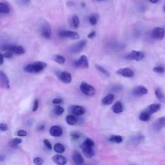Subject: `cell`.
<instances>
[{
	"mask_svg": "<svg viewBox=\"0 0 165 165\" xmlns=\"http://www.w3.org/2000/svg\"><path fill=\"white\" fill-rule=\"evenodd\" d=\"M47 67V64L43 61H36L29 64L24 67V70L29 73H38L42 71Z\"/></svg>",
	"mask_w": 165,
	"mask_h": 165,
	"instance_id": "cell-1",
	"label": "cell"
},
{
	"mask_svg": "<svg viewBox=\"0 0 165 165\" xmlns=\"http://www.w3.org/2000/svg\"><path fill=\"white\" fill-rule=\"evenodd\" d=\"M2 50L3 51H8L11 50L14 54L21 56L25 53V48L19 45H5L2 47Z\"/></svg>",
	"mask_w": 165,
	"mask_h": 165,
	"instance_id": "cell-2",
	"label": "cell"
},
{
	"mask_svg": "<svg viewBox=\"0 0 165 165\" xmlns=\"http://www.w3.org/2000/svg\"><path fill=\"white\" fill-rule=\"evenodd\" d=\"M80 90L82 94L88 96H92L95 93V90L92 86L86 82H82L80 85Z\"/></svg>",
	"mask_w": 165,
	"mask_h": 165,
	"instance_id": "cell-3",
	"label": "cell"
},
{
	"mask_svg": "<svg viewBox=\"0 0 165 165\" xmlns=\"http://www.w3.org/2000/svg\"><path fill=\"white\" fill-rule=\"evenodd\" d=\"M59 36L63 38H70L72 39H78L79 38L78 33L70 30H61L59 33Z\"/></svg>",
	"mask_w": 165,
	"mask_h": 165,
	"instance_id": "cell-4",
	"label": "cell"
},
{
	"mask_svg": "<svg viewBox=\"0 0 165 165\" xmlns=\"http://www.w3.org/2000/svg\"><path fill=\"white\" fill-rule=\"evenodd\" d=\"M74 65L77 68H88L89 67V64L88 61V59H87L86 56L85 55L81 56L78 60H76L74 61Z\"/></svg>",
	"mask_w": 165,
	"mask_h": 165,
	"instance_id": "cell-5",
	"label": "cell"
},
{
	"mask_svg": "<svg viewBox=\"0 0 165 165\" xmlns=\"http://www.w3.org/2000/svg\"><path fill=\"white\" fill-rule=\"evenodd\" d=\"M145 58V54L143 52L137 50H132V51L128 55L126 58L130 60H134L136 61H140Z\"/></svg>",
	"mask_w": 165,
	"mask_h": 165,
	"instance_id": "cell-6",
	"label": "cell"
},
{
	"mask_svg": "<svg viewBox=\"0 0 165 165\" xmlns=\"http://www.w3.org/2000/svg\"><path fill=\"white\" fill-rule=\"evenodd\" d=\"M86 45V40H82L80 41L79 42L74 44L72 45L70 48V52L74 54H77L80 52L81 50L85 48V47Z\"/></svg>",
	"mask_w": 165,
	"mask_h": 165,
	"instance_id": "cell-7",
	"label": "cell"
},
{
	"mask_svg": "<svg viewBox=\"0 0 165 165\" xmlns=\"http://www.w3.org/2000/svg\"><path fill=\"white\" fill-rule=\"evenodd\" d=\"M147 93H148L147 89L143 85L135 86L132 90V94L134 96H142V95H146Z\"/></svg>",
	"mask_w": 165,
	"mask_h": 165,
	"instance_id": "cell-8",
	"label": "cell"
},
{
	"mask_svg": "<svg viewBox=\"0 0 165 165\" xmlns=\"http://www.w3.org/2000/svg\"><path fill=\"white\" fill-rule=\"evenodd\" d=\"M165 35V30L161 27H156L155 28L152 33V38L155 39L161 40L164 38Z\"/></svg>",
	"mask_w": 165,
	"mask_h": 165,
	"instance_id": "cell-9",
	"label": "cell"
},
{
	"mask_svg": "<svg viewBox=\"0 0 165 165\" xmlns=\"http://www.w3.org/2000/svg\"><path fill=\"white\" fill-rule=\"evenodd\" d=\"M82 150V153L85 155V156L87 158H91L95 155V151L94 150V147H90V146H86L83 144H82L80 146Z\"/></svg>",
	"mask_w": 165,
	"mask_h": 165,
	"instance_id": "cell-10",
	"label": "cell"
},
{
	"mask_svg": "<svg viewBox=\"0 0 165 165\" xmlns=\"http://www.w3.org/2000/svg\"><path fill=\"white\" fill-rule=\"evenodd\" d=\"M0 84L2 88L9 89H10V82L5 73L0 71Z\"/></svg>",
	"mask_w": 165,
	"mask_h": 165,
	"instance_id": "cell-11",
	"label": "cell"
},
{
	"mask_svg": "<svg viewBox=\"0 0 165 165\" xmlns=\"http://www.w3.org/2000/svg\"><path fill=\"white\" fill-rule=\"evenodd\" d=\"M41 35L46 39L51 38V28L48 23H45L41 26Z\"/></svg>",
	"mask_w": 165,
	"mask_h": 165,
	"instance_id": "cell-12",
	"label": "cell"
},
{
	"mask_svg": "<svg viewBox=\"0 0 165 165\" xmlns=\"http://www.w3.org/2000/svg\"><path fill=\"white\" fill-rule=\"evenodd\" d=\"M116 74L125 77H132L134 76V73L129 68H121L116 71Z\"/></svg>",
	"mask_w": 165,
	"mask_h": 165,
	"instance_id": "cell-13",
	"label": "cell"
},
{
	"mask_svg": "<svg viewBox=\"0 0 165 165\" xmlns=\"http://www.w3.org/2000/svg\"><path fill=\"white\" fill-rule=\"evenodd\" d=\"M70 111L72 114H74V115L80 116L83 115L85 113V108L81 106H79V105H74V106L70 107Z\"/></svg>",
	"mask_w": 165,
	"mask_h": 165,
	"instance_id": "cell-14",
	"label": "cell"
},
{
	"mask_svg": "<svg viewBox=\"0 0 165 165\" xmlns=\"http://www.w3.org/2000/svg\"><path fill=\"white\" fill-rule=\"evenodd\" d=\"M58 78L65 83H70L72 81V76L67 72H61L58 75Z\"/></svg>",
	"mask_w": 165,
	"mask_h": 165,
	"instance_id": "cell-15",
	"label": "cell"
},
{
	"mask_svg": "<svg viewBox=\"0 0 165 165\" xmlns=\"http://www.w3.org/2000/svg\"><path fill=\"white\" fill-rule=\"evenodd\" d=\"M50 134L54 137H59L63 134V129L59 126H53L50 129Z\"/></svg>",
	"mask_w": 165,
	"mask_h": 165,
	"instance_id": "cell-16",
	"label": "cell"
},
{
	"mask_svg": "<svg viewBox=\"0 0 165 165\" xmlns=\"http://www.w3.org/2000/svg\"><path fill=\"white\" fill-rule=\"evenodd\" d=\"M160 108H161V104H152L149 105L145 111L147 112L150 115H152V114L159 111Z\"/></svg>",
	"mask_w": 165,
	"mask_h": 165,
	"instance_id": "cell-17",
	"label": "cell"
},
{
	"mask_svg": "<svg viewBox=\"0 0 165 165\" xmlns=\"http://www.w3.org/2000/svg\"><path fill=\"white\" fill-rule=\"evenodd\" d=\"M52 160L53 161L57 164H59V165H63L65 164L67 162V160L66 159V157H65L63 155H56L53 156L52 157Z\"/></svg>",
	"mask_w": 165,
	"mask_h": 165,
	"instance_id": "cell-18",
	"label": "cell"
},
{
	"mask_svg": "<svg viewBox=\"0 0 165 165\" xmlns=\"http://www.w3.org/2000/svg\"><path fill=\"white\" fill-rule=\"evenodd\" d=\"M165 127V117H161L159 118V120L154 123V128L155 130H160L163 128Z\"/></svg>",
	"mask_w": 165,
	"mask_h": 165,
	"instance_id": "cell-19",
	"label": "cell"
},
{
	"mask_svg": "<svg viewBox=\"0 0 165 165\" xmlns=\"http://www.w3.org/2000/svg\"><path fill=\"white\" fill-rule=\"evenodd\" d=\"M72 159L76 164H81L84 163L83 157H82L81 154L79 152H77V151H75L74 154H73Z\"/></svg>",
	"mask_w": 165,
	"mask_h": 165,
	"instance_id": "cell-20",
	"label": "cell"
},
{
	"mask_svg": "<svg viewBox=\"0 0 165 165\" xmlns=\"http://www.w3.org/2000/svg\"><path fill=\"white\" fill-rule=\"evenodd\" d=\"M114 98H115V96H114V94H109L103 98V99L101 101V103L103 105H105V106L111 104L114 101Z\"/></svg>",
	"mask_w": 165,
	"mask_h": 165,
	"instance_id": "cell-21",
	"label": "cell"
},
{
	"mask_svg": "<svg viewBox=\"0 0 165 165\" xmlns=\"http://www.w3.org/2000/svg\"><path fill=\"white\" fill-rule=\"evenodd\" d=\"M123 111V104L120 101H117L115 104H114L112 107V111L116 114H120Z\"/></svg>",
	"mask_w": 165,
	"mask_h": 165,
	"instance_id": "cell-22",
	"label": "cell"
},
{
	"mask_svg": "<svg viewBox=\"0 0 165 165\" xmlns=\"http://www.w3.org/2000/svg\"><path fill=\"white\" fill-rule=\"evenodd\" d=\"M52 59L58 64H60V65H63L65 63V58H64L61 55L59 54H55L52 56Z\"/></svg>",
	"mask_w": 165,
	"mask_h": 165,
	"instance_id": "cell-23",
	"label": "cell"
},
{
	"mask_svg": "<svg viewBox=\"0 0 165 165\" xmlns=\"http://www.w3.org/2000/svg\"><path fill=\"white\" fill-rule=\"evenodd\" d=\"M70 139L73 141H79L82 137V134L79 132L77 131H73L70 133Z\"/></svg>",
	"mask_w": 165,
	"mask_h": 165,
	"instance_id": "cell-24",
	"label": "cell"
},
{
	"mask_svg": "<svg viewBox=\"0 0 165 165\" xmlns=\"http://www.w3.org/2000/svg\"><path fill=\"white\" fill-rule=\"evenodd\" d=\"M95 67L96 69H97V70L101 73V74H103L104 76L107 77H110V73L105 69L104 68H103V67H101L99 65H95Z\"/></svg>",
	"mask_w": 165,
	"mask_h": 165,
	"instance_id": "cell-25",
	"label": "cell"
},
{
	"mask_svg": "<svg viewBox=\"0 0 165 165\" xmlns=\"http://www.w3.org/2000/svg\"><path fill=\"white\" fill-rule=\"evenodd\" d=\"M108 141H111V143H113L120 144L122 143L123 137L120 135H112L110 137Z\"/></svg>",
	"mask_w": 165,
	"mask_h": 165,
	"instance_id": "cell-26",
	"label": "cell"
},
{
	"mask_svg": "<svg viewBox=\"0 0 165 165\" xmlns=\"http://www.w3.org/2000/svg\"><path fill=\"white\" fill-rule=\"evenodd\" d=\"M54 151L58 154H62L65 150V148L61 143H56L54 147Z\"/></svg>",
	"mask_w": 165,
	"mask_h": 165,
	"instance_id": "cell-27",
	"label": "cell"
},
{
	"mask_svg": "<svg viewBox=\"0 0 165 165\" xmlns=\"http://www.w3.org/2000/svg\"><path fill=\"white\" fill-rule=\"evenodd\" d=\"M66 122L69 125H74L77 123V119L73 115H68L66 117Z\"/></svg>",
	"mask_w": 165,
	"mask_h": 165,
	"instance_id": "cell-28",
	"label": "cell"
},
{
	"mask_svg": "<svg viewBox=\"0 0 165 165\" xmlns=\"http://www.w3.org/2000/svg\"><path fill=\"white\" fill-rule=\"evenodd\" d=\"M0 12L2 14H8L10 12V8L7 4L0 3Z\"/></svg>",
	"mask_w": 165,
	"mask_h": 165,
	"instance_id": "cell-29",
	"label": "cell"
},
{
	"mask_svg": "<svg viewBox=\"0 0 165 165\" xmlns=\"http://www.w3.org/2000/svg\"><path fill=\"white\" fill-rule=\"evenodd\" d=\"M22 143V139L20 138L12 139L10 141V146L12 148H16L17 146Z\"/></svg>",
	"mask_w": 165,
	"mask_h": 165,
	"instance_id": "cell-30",
	"label": "cell"
},
{
	"mask_svg": "<svg viewBox=\"0 0 165 165\" xmlns=\"http://www.w3.org/2000/svg\"><path fill=\"white\" fill-rule=\"evenodd\" d=\"M139 119L141 121H148L150 119V114H148L147 112L144 111L143 112L141 113Z\"/></svg>",
	"mask_w": 165,
	"mask_h": 165,
	"instance_id": "cell-31",
	"label": "cell"
},
{
	"mask_svg": "<svg viewBox=\"0 0 165 165\" xmlns=\"http://www.w3.org/2000/svg\"><path fill=\"white\" fill-rule=\"evenodd\" d=\"M155 95H156L157 98L160 101H161V102H164V96L161 89H157L156 90H155Z\"/></svg>",
	"mask_w": 165,
	"mask_h": 165,
	"instance_id": "cell-32",
	"label": "cell"
},
{
	"mask_svg": "<svg viewBox=\"0 0 165 165\" xmlns=\"http://www.w3.org/2000/svg\"><path fill=\"white\" fill-rule=\"evenodd\" d=\"M72 23L74 28H78L79 27L80 24V21L78 16H77V15L73 16L72 19Z\"/></svg>",
	"mask_w": 165,
	"mask_h": 165,
	"instance_id": "cell-33",
	"label": "cell"
},
{
	"mask_svg": "<svg viewBox=\"0 0 165 165\" xmlns=\"http://www.w3.org/2000/svg\"><path fill=\"white\" fill-rule=\"evenodd\" d=\"M65 112V109H64L62 107L59 106V105H58V106L55 107L54 110V112L56 114V116H61Z\"/></svg>",
	"mask_w": 165,
	"mask_h": 165,
	"instance_id": "cell-34",
	"label": "cell"
},
{
	"mask_svg": "<svg viewBox=\"0 0 165 165\" xmlns=\"http://www.w3.org/2000/svg\"><path fill=\"white\" fill-rule=\"evenodd\" d=\"M145 139V137L143 135H136L134 136L131 139L132 142L134 144H138L140 143L141 141H143Z\"/></svg>",
	"mask_w": 165,
	"mask_h": 165,
	"instance_id": "cell-35",
	"label": "cell"
},
{
	"mask_svg": "<svg viewBox=\"0 0 165 165\" xmlns=\"http://www.w3.org/2000/svg\"><path fill=\"white\" fill-rule=\"evenodd\" d=\"M89 22L92 25H95L98 23V17L96 15H92L89 17Z\"/></svg>",
	"mask_w": 165,
	"mask_h": 165,
	"instance_id": "cell-36",
	"label": "cell"
},
{
	"mask_svg": "<svg viewBox=\"0 0 165 165\" xmlns=\"http://www.w3.org/2000/svg\"><path fill=\"white\" fill-rule=\"evenodd\" d=\"M82 144L86 145V146H90V147H94V141L93 140H92L90 138H87L86 139L83 143H82Z\"/></svg>",
	"mask_w": 165,
	"mask_h": 165,
	"instance_id": "cell-37",
	"label": "cell"
},
{
	"mask_svg": "<svg viewBox=\"0 0 165 165\" xmlns=\"http://www.w3.org/2000/svg\"><path fill=\"white\" fill-rule=\"evenodd\" d=\"M33 162L36 165H41V164H42L44 163V161H43V159L42 158L37 157H36V158L34 159Z\"/></svg>",
	"mask_w": 165,
	"mask_h": 165,
	"instance_id": "cell-38",
	"label": "cell"
},
{
	"mask_svg": "<svg viewBox=\"0 0 165 165\" xmlns=\"http://www.w3.org/2000/svg\"><path fill=\"white\" fill-rule=\"evenodd\" d=\"M153 71L155 73H163L164 72V68L162 67H155L153 68Z\"/></svg>",
	"mask_w": 165,
	"mask_h": 165,
	"instance_id": "cell-39",
	"label": "cell"
},
{
	"mask_svg": "<svg viewBox=\"0 0 165 165\" xmlns=\"http://www.w3.org/2000/svg\"><path fill=\"white\" fill-rule=\"evenodd\" d=\"M14 54L11 50H8V51H6L5 53L3 54V56L5 58H12L14 56Z\"/></svg>",
	"mask_w": 165,
	"mask_h": 165,
	"instance_id": "cell-40",
	"label": "cell"
},
{
	"mask_svg": "<svg viewBox=\"0 0 165 165\" xmlns=\"http://www.w3.org/2000/svg\"><path fill=\"white\" fill-rule=\"evenodd\" d=\"M16 135L19 137H26L27 135V133L23 130H20L16 132Z\"/></svg>",
	"mask_w": 165,
	"mask_h": 165,
	"instance_id": "cell-41",
	"label": "cell"
},
{
	"mask_svg": "<svg viewBox=\"0 0 165 165\" xmlns=\"http://www.w3.org/2000/svg\"><path fill=\"white\" fill-rule=\"evenodd\" d=\"M43 143L45 145V146L47 147L48 150H52V145L51 143H50V142L47 140V139H45L43 141Z\"/></svg>",
	"mask_w": 165,
	"mask_h": 165,
	"instance_id": "cell-42",
	"label": "cell"
},
{
	"mask_svg": "<svg viewBox=\"0 0 165 165\" xmlns=\"http://www.w3.org/2000/svg\"><path fill=\"white\" fill-rule=\"evenodd\" d=\"M39 107V101L38 99H35L34 102V105H33V111L36 112L38 111Z\"/></svg>",
	"mask_w": 165,
	"mask_h": 165,
	"instance_id": "cell-43",
	"label": "cell"
},
{
	"mask_svg": "<svg viewBox=\"0 0 165 165\" xmlns=\"http://www.w3.org/2000/svg\"><path fill=\"white\" fill-rule=\"evenodd\" d=\"M0 130L2 132H5L8 130V126L5 123L0 124Z\"/></svg>",
	"mask_w": 165,
	"mask_h": 165,
	"instance_id": "cell-44",
	"label": "cell"
},
{
	"mask_svg": "<svg viewBox=\"0 0 165 165\" xmlns=\"http://www.w3.org/2000/svg\"><path fill=\"white\" fill-rule=\"evenodd\" d=\"M63 102V100L60 98H55L52 100V103L54 104H59Z\"/></svg>",
	"mask_w": 165,
	"mask_h": 165,
	"instance_id": "cell-45",
	"label": "cell"
},
{
	"mask_svg": "<svg viewBox=\"0 0 165 165\" xmlns=\"http://www.w3.org/2000/svg\"><path fill=\"white\" fill-rule=\"evenodd\" d=\"M123 89V87L120 85H115L114 86L113 88H112V91H114V92H118V91H120L121 89Z\"/></svg>",
	"mask_w": 165,
	"mask_h": 165,
	"instance_id": "cell-46",
	"label": "cell"
},
{
	"mask_svg": "<svg viewBox=\"0 0 165 165\" xmlns=\"http://www.w3.org/2000/svg\"><path fill=\"white\" fill-rule=\"evenodd\" d=\"M95 36V32L93 31L91 32V33L88 35V38L89 39H92L93 38H94Z\"/></svg>",
	"mask_w": 165,
	"mask_h": 165,
	"instance_id": "cell-47",
	"label": "cell"
},
{
	"mask_svg": "<svg viewBox=\"0 0 165 165\" xmlns=\"http://www.w3.org/2000/svg\"><path fill=\"white\" fill-rule=\"evenodd\" d=\"M38 130L39 131H41V130H43L45 129V125H39L38 128Z\"/></svg>",
	"mask_w": 165,
	"mask_h": 165,
	"instance_id": "cell-48",
	"label": "cell"
},
{
	"mask_svg": "<svg viewBox=\"0 0 165 165\" xmlns=\"http://www.w3.org/2000/svg\"><path fill=\"white\" fill-rule=\"evenodd\" d=\"M3 58H4L3 55V54H1V63H0V65H3V62H4V59H3Z\"/></svg>",
	"mask_w": 165,
	"mask_h": 165,
	"instance_id": "cell-49",
	"label": "cell"
},
{
	"mask_svg": "<svg viewBox=\"0 0 165 165\" xmlns=\"http://www.w3.org/2000/svg\"><path fill=\"white\" fill-rule=\"evenodd\" d=\"M149 1H150V3H152L155 4V3H158V2H159V0H149Z\"/></svg>",
	"mask_w": 165,
	"mask_h": 165,
	"instance_id": "cell-50",
	"label": "cell"
},
{
	"mask_svg": "<svg viewBox=\"0 0 165 165\" xmlns=\"http://www.w3.org/2000/svg\"><path fill=\"white\" fill-rule=\"evenodd\" d=\"M30 0H23V2L25 3H29L30 2Z\"/></svg>",
	"mask_w": 165,
	"mask_h": 165,
	"instance_id": "cell-51",
	"label": "cell"
},
{
	"mask_svg": "<svg viewBox=\"0 0 165 165\" xmlns=\"http://www.w3.org/2000/svg\"><path fill=\"white\" fill-rule=\"evenodd\" d=\"M164 12H165V6L164 7Z\"/></svg>",
	"mask_w": 165,
	"mask_h": 165,
	"instance_id": "cell-52",
	"label": "cell"
},
{
	"mask_svg": "<svg viewBox=\"0 0 165 165\" xmlns=\"http://www.w3.org/2000/svg\"><path fill=\"white\" fill-rule=\"evenodd\" d=\"M98 1H101V0H98Z\"/></svg>",
	"mask_w": 165,
	"mask_h": 165,
	"instance_id": "cell-53",
	"label": "cell"
}]
</instances>
